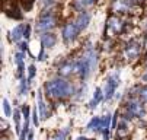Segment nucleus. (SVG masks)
I'll use <instances>...</instances> for the list:
<instances>
[{
	"instance_id": "nucleus-1",
	"label": "nucleus",
	"mask_w": 147,
	"mask_h": 140,
	"mask_svg": "<svg viewBox=\"0 0 147 140\" xmlns=\"http://www.w3.org/2000/svg\"><path fill=\"white\" fill-rule=\"evenodd\" d=\"M45 92L51 98H66L73 93V86L61 77H55L53 80L47 82Z\"/></svg>"
},
{
	"instance_id": "nucleus-2",
	"label": "nucleus",
	"mask_w": 147,
	"mask_h": 140,
	"mask_svg": "<svg viewBox=\"0 0 147 140\" xmlns=\"http://www.w3.org/2000/svg\"><path fill=\"white\" fill-rule=\"evenodd\" d=\"M55 26V18L51 13H44L39 18V21L36 22V31L38 32H44Z\"/></svg>"
},
{
	"instance_id": "nucleus-3",
	"label": "nucleus",
	"mask_w": 147,
	"mask_h": 140,
	"mask_svg": "<svg viewBox=\"0 0 147 140\" xmlns=\"http://www.w3.org/2000/svg\"><path fill=\"white\" fill-rule=\"evenodd\" d=\"M119 83V77H118V73H114L108 77L107 80V85H105V89H103V96L107 99H111L112 95L115 93V89Z\"/></svg>"
},
{
	"instance_id": "nucleus-4",
	"label": "nucleus",
	"mask_w": 147,
	"mask_h": 140,
	"mask_svg": "<svg viewBox=\"0 0 147 140\" xmlns=\"http://www.w3.org/2000/svg\"><path fill=\"white\" fill-rule=\"evenodd\" d=\"M77 31L79 29H77L76 24H67L63 28V39H64L66 43H71L77 35Z\"/></svg>"
},
{
	"instance_id": "nucleus-5",
	"label": "nucleus",
	"mask_w": 147,
	"mask_h": 140,
	"mask_svg": "<svg viewBox=\"0 0 147 140\" xmlns=\"http://www.w3.org/2000/svg\"><path fill=\"white\" fill-rule=\"evenodd\" d=\"M122 28H124V24L119 21L118 18H111L109 21H108V31L111 34L117 35V34H119L122 31Z\"/></svg>"
},
{
	"instance_id": "nucleus-6",
	"label": "nucleus",
	"mask_w": 147,
	"mask_h": 140,
	"mask_svg": "<svg viewBox=\"0 0 147 140\" xmlns=\"http://www.w3.org/2000/svg\"><path fill=\"white\" fill-rule=\"evenodd\" d=\"M89 21H90V15L88 13V12H82L79 16H77V19H76V26H77V29L79 31H83L88 25H89Z\"/></svg>"
},
{
	"instance_id": "nucleus-7",
	"label": "nucleus",
	"mask_w": 147,
	"mask_h": 140,
	"mask_svg": "<svg viewBox=\"0 0 147 140\" xmlns=\"http://www.w3.org/2000/svg\"><path fill=\"white\" fill-rule=\"evenodd\" d=\"M88 130L89 131H99V133H102V118L93 117L89 121V124H88Z\"/></svg>"
},
{
	"instance_id": "nucleus-8",
	"label": "nucleus",
	"mask_w": 147,
	"mask_h": 140,
	"mask_svg": "<svg viewBox=\"0 0 147 140\" xmlns=\"http://www.w3.org/2000/svg\"><path fill=\"white\" fill-rule=\"evenodd\" d=\"M55 35H53V34H48V32H45L42 37H41V43H42V45L44 47H53L54 44H55Z\"/></svg>"
},
{
	"instance_id": "nucleus-9",
	"label": "nucleus",
	"mask_w": 147,
	"mask_h": 140,
	"mask_svg": "<svg viewBox=\"0 0 147 140\" xmlns=\"http://www.w3.org/2000/svg\"><path fill=\"white\" fill-rule=\"evenodd\" d=\"M10 34H12V39H13V41H19V39L24 37V34H25V26L24 25H18Z\"/></svg>"
},
{
	"instance_id": "nucleus-10",
	"label": "nucleus",
	"mask_w": 147,
	"mask_h": 140,
	"mask_svg": "<svg viewBox=\"0 0 147 140\" xmlns=\"http://www.w3.org/2000/svg\"><path fill=\"white\" fill-rule=\"evenodd\" d=\"M138 51H140V48H138L137 44L128 45L127 50H125V57H127V58H136L138 55Z\"/></svg>"
},
{
	"instance_id": "nucleus-11",
	"label": "nucleus",
	"mask_w": 147,
	"mask_h": 140,
	"mask_svg": "<svg viewBox=\"0 0 147 140\" xmlns=\"http://www.w3.org/2000/svg\"><path fill=\"white\" fill-rule=\"evenodd\" d=\"M100 99H102V91L98 88V89L95 91V95H93V98H92V101L89 102V107H90V108L98 107V104L100 102Z\"/></svg>"
},
{
	"instance_id": "nucleus-12",
	"label": "nucleus",
	"mask_w": 147,
	"mask_h": 140,
	"mask_svg": "<svg viewBox=\"0 0 147 140\" xmlns=\"http://www.w3.org/2000/svg\"><path fill=\"white\" fill-rule=\"evenodd\" d=\"M74 70H76V64L69 63V64H64V66L60 69V74H61V76H67V74H70V73L74 72Z\"/></svg>"
},
{
	"instance_id": "nucleus-13",
	"label": "nucleus",
	"mask_w": 147,
	"mask_h": 140,
	"mask_svg": "<svg viewBox=\"0 0 147 140\" xmlns=\"http://www.w3.org/2000/svg\"><path fill=\"white\" fill-rule=\"evenodd\" d=\"M38 107L41 111V118H47V111H45V104L42 101V96H41V92L38 93Z\"/></svg>"
},
{
	"instance_id": "nucleus-14",
	"label": "nucleus",
	"mask_w": 147,
	"mask_h": 140,
	"mask_svg": "<svg viewBox=\"0 0 147 140\" xmlns=\"http://www.w3.org/2000/svg\"><path fill=\"white\" fill-rule=\"evenodd\" d=\"M67 133H69V129H64V130H61V131H57L50 140H64L66 136H67Z\"/></svg>"
},
{
	"instance_id": "nucleus-15",
	"label": "nucleus",
	"mask_w": 147,
	"mask_h": 140,
	"mask_svg": "<svg viewBox=\"0 0 147 140\" xmlns=\"http://www.w3.org/2000/svg\"><path fill=\"white\" fill-rule=\"evenodd\" d=\"M117 134H118L119 137H124L125 134H128V127H127V123H125V121H122V123L119 124Z\"/></svg>"
},
{
	"instance_id": "nucleus-16",
	"label": "nucleus",
	"mask_w": 147,
	"mask_h": 140,
	"mask_svg": "<svg viewBox=\"0 0 147 140\" xmlns=\"http://www.w3.org/2000/svg\"><path fill=\"white\" fill-rule=\"evenodd\" d=\"M95 2H96V0H77V2H76V6H77L79 9H83V7H86V6L93 5Z\"/></svg>"
},
{
	"instance_id": "nucleus-17",
	"label": "nucleus",
	"mask_w": 147,
	"mask_h": 140,
	"mask_svg": "<svg viewBox=\"0 0 147 140\" xmlns=\"http://www.w3.org/2000/svg\"><path fill=\"white\" fill-rule=\"evenodd\" d=\"M3 111H5V115L6 117H10L12 110H10V104H9L7 99H3Z\"/></svg>"
},
{
	"instance_id": "nucleus-18",
	"label": "nucleus",
	"mask_w": 147,
	"mask_h": 140,
	"mask_svg": "<svg viewBox=\"0 0 147 140\" xmlns=\"http://www.w3.org/2000/svg\"><path fill=\"white\" fill-rule=\"evenodd\" d=\"M13 118H15V124H16V133H20V129H19V121H20V112L16 110L13 112Z\"/></svg>"
},
{
	"instance_id": "nucleus-19",
	"label": "nucleus",
	"mask_w": 147,
	"mask_h": 140,
	"mask_svg": "<svg viewBox=\"0 0 147 140\" xmlns=\"http://www.w3.org/2000/svg\"><path fill=\"white\" fill-rule=\"evenodd\" d=\"M138 96H140L141 101H146L147 102V86H143V88L138 89Z\"/></svg>"
},
{
	"instance_id": "nucleus-20",
	"label": "nucleus",
	"mask_w": 147,
	"mask_h": 140,
	"mask_svg": "<svg viewBox=\"0 0 147 140\" xmlns=\"http://www.w3.org/2000/svg\"><path fill=\"white\" fill-rule=\"evenodd\" d=\"M26 89H28V82L25 80V79H22L20 86H19V93L20 95H26Z\"/></svg>"
},
{
	"instance_id": "nucleus-21",
	"label": "nucleus",
	"mask_w": 147,
	"mask_h": 140,
	"mask_svg": "<svg viewBox=\"0 0 147 140\" xmlns=\"http://www.w3.org/2000/svg\"><path fill=\"white\" fill-rule=\"evenodd\" d=\"M29 76H28V79H29V80H32V79H34V76H35V66L32 64V66H29Z\"/></svg>"
},
{
	"instance_id": "nucleus-22",
	"label": "nucleus",
	"mask_w": 147,
	"mask_h": 140,
	"mask_svg": "<svg viewBox=\"0 0 147 140\" xmlns=\"http://www.w3.org/2000/svg\"><path fill=\"white\" fill-rule=\"evenodd\" d=\"M32 120H34V124H35V126L39 124V118H38V114H36V108H35L34 112H32Z\"/></svg>"
},
{
	"instance_id": "nucleus-23",
	"label": "nucleus",
	"mask_w": 147,
	"mask_h": 140,
	"mask_svg": "<svg viewBox=\"0 0 147 140\" xmlns=\"http://www.w3.org/2000/svg\"><path fill=\"white\" fill-rule=\"evenodd\" d=\"M32 3H34V0H24V7H25V10H29L31 6H32Z\"/></svg>"
},
{
	"instance_id": "nucleus-24",
	"label": "nucleus",
	"mask_w": 147,
	"mask_h": 140,
	"mask_svg": "<svg viewBox=\"0 0 147 140\" xmlns=\"http://www.w3.org/2000/svg\"><path fill=\"white\" fill-rule=\"evenodd\" d=\"M24 37H25V38H29V37H31V26H29V25L25 26V34H24Z\"/></svg>"
},
{
	"instance_id": "nucleus-25",
	"label": "nucleus",
	"mask_w": 147,
	"mask_h": 140,
	"mask_svg": "<svg viewBox=\"0 0 147 140\" xmlns=\"http://www.w3.org/2000/svg\"><path fill=\"white\" fill-rule=\"evenodd\" d=\"M19 47H20V50H22V51H24V50H25V51L28 50V44H26V43H20Z\"/></svg>"
},
{
	"instance_id": "nucleus-26",
	"label": "nucleus",
	"mask_w": 147,
	"mask_h": 140,
	"mask_svg": "<svg viewBox=\"0 0 147 140\" xmlns=\"http://www.w3.org/2000/svg\"><path fill=\"white\" fill-rule=\"evenodd\" d=\"M117 117H118V111L115 112V117H114V121H112V127H117Z\"/></svg>"
},
{
	"instance_id": "nucleus-27",
	"label": "nucleus",
	"mask_w": 147,
	"mask_h": 140,
	"mask_svg": "<svg viewBox=\"0 0 147 140\" xmlns=\"http://www.w3.org/2000/svg\"><path fill=\"white\" fill-rule=\"evenodd\" d=\"M28 140H34V134H32V133H29V136H28Z\"/></svg>"
},
{
	"instance_id": "nucleus-28",
	"label": "nucleus",
	"mask_w": 147,
	"mask_h": 140,
	"mask_svg": "<svg viewBox=\"0 0 147 140\" xmlns=\"http://www.w3.org/2000/svg\"><path fill=\"white\" fill-rule=\"evenodd\" d=\"M77 140H92V139H86V137H79Z\"/></svg>"
},
{
	"instance_id": "nucleus-29",
	"label": "nucleus",
	"mask_w": 147,
	"mask_h": 140,
	"mask_svg": "<svg viewBox=\"0 0 147 140\" xmlns=\"http://www.w3.org/2000/svg\"><path fill=\"white\" fill-rule=\"evenodd\" d=\"M133 2H136V3H143L144 0H133Z\"/></svg>"
},
{
	"instance_id": "nucleus-30",
	"label": "nucleus",
	"mask_w": 147,
	"mask_h": 140,
	"mask_svg": "<svg viewBox=\"0 0 147 140\" xmlns=\"http://www.w3.org/2000/svg\"><path fill=\"white\" fill-rule=\"evenodd\" d=\"M2 140H9V139H2Z\"/></svg>"
}]
</instances>
